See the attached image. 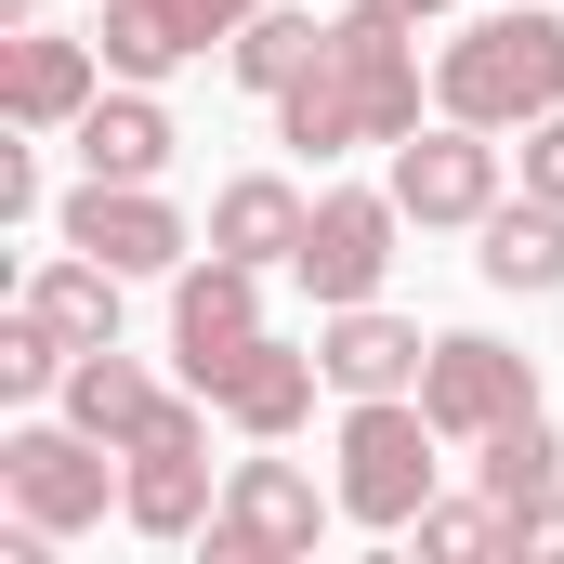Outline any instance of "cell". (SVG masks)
I'll return each instance as SVG.
<instances>
[{
  "label": "cell",
  "mask_w": 564,
  "mask_h": 564,
  "mask_svg": "<svg viewBox=\"0 0 564 564\" xmlns=\"http://www.w3.org/2000/svg\"><path fill=\"white\" fill-rule=\"evenodd\" d=\"M421 26H394V13H328V53L302 66L276 93V132L302 158H355V144H408L421 132V53H408Z\"/></svg>",
  "instance_id": "obj_1"
},
{
  "label": "cell",
  "mask_w": 564,
  "mask_h": 564,
  "mask_svg": "<svg viewBox=\"0 0 564 564\" xmlns=\"http://www.w3.org/2000/svg\"><path fill=\"white\" fill-rule=\"evenodd\" d=\"M433 106L473 119V132L552 119L564 106V26H552V0H499L486 26H459V40L433 53Z\"/></svg>",
  "instance_id": "obj_2"
},
{
  "label": "cell",
  "mask_w": 564,
  "mask_h": 564,
  "mask_svg": "<svg viewBox=\"0 0 564 564\" xmlns=\"http://www.w3.org/2000/svg\"><path fill=\"white\" fill-rule=\"evenodd\" d=\"M446 433H433L421 394H355V421H341V473H328V499H341V525H381V539H408L433 512V459Z\"/></svg>",
  "instance_id": "obj_3"
},
{
  "label": "cell",
  "mask_w": 564,
  "mask_h": 564,
  "mask_svg": "<svg viewBox=\"0 0 564 564\" xmlns=\"http://www.w3.org/2000/svg\"><path fill=\"white\" fill-rule=\"evenodd\" d=\"M119 459H132V473H119V512H132L144 539H197V525H210L224 486H210V394H197V381L158 394V421H144Z\"/></svg>",
  "instance_id": "obj_4"
},
{
  "label": "cell",
  "mask_w": 564,
  "mask_h": 564,
  "mask_svg": "<svg viewBox=\"0 0 564 564\" xmlns=\"http://www.w3.org/2000/svg\"><path fill=\"white\" fill-rule=\"evenodd\" d=\"M106 433L79 421H26L0 433V499H13V525H40V539H79V525H106Z\"/></svg>",
  "instance_id": "obj_5"
},
{
  "label": "cell",
  "mask_w": 564,
  "mask_h": 564,
  "mask_svg": "<svg viewBox=\"0 0 564 564\" xmlns=\"http://www.w3.org/2000/svg\"><path fill=\"white\" fill-rule=\"evenodd\" d=\"M328 512H341V499H315L302 459H237L224 499H210V564H302L328 539Z\"/></svg>",
  "instance_id": "obj_6"
},
{
  "label": "cell",
  "mask_w": 564,
  "mask_h": 564,
  "mask_svg": "<svg viewBox=\"0 0 564 564\" xmlns=\"http://www.w3.org/2000/svg\"><path fill=\"white\" fill-rule=\"evenodd\" d=\"M394 237H408L394 184H328V197H315V224H302V263H289V276L315 289V315L381 302V276H394Z\"/></svg>",
  "instance_id": "obj_7"
},
{
  "label": "cell",
  "mask_w": 564,
  "mask_h": 564,
  "mask_svg": "<svg viewBox=\"0 0 564 564\" xmlns=\"http://www.w3.org/2000/svg\"><path fill=\"white\" fill-rule=\"evenodd\" d=\"M421 408H433L446 446H486L499 421H525V408H539V368H525L512 341H486V328H446V341L421 355Z\"/></svg>",
  "instance_id": "obj_8"
},
{
  "label": "cell",
  "mask_w": 564,
  "mask_h": 564,
  "mask_svg": "<svg viewBox=\"0 0 564 564\" xmlns=\"http://www.w3.org/2000/svg\"><path fill=\"white\" fill-rule=\"evenodd\" d=\"M53 224H66V250H93V263H119V276H184V250H197L158 184H106V171H79V197H66Z\"/></svg>",
  "instance_id": "obj_9"
},
{
  "label": "cell",
  "mask_w": 564,
  "mask_h": 564,
  "mask_svg": "<svg viewBox=\"0 0 564 564\" xmlns=\"http://www.w3.org/2000/svg\"><path fill=\"white\" fill-rule=\"evenodd\" d=\"M250 341H263V263H224V250H210V263L171 276V355H184L197 394H210Z\"/></svg>",
  "instance_id": "obj_10"
},
{
  "label": "cell",
  "mask_w": 564,
  "mask_h": 564,
  "mask_svg": "<svg viewBox=\"0 0 564 564\" xmlns=\"http://www.w3.org/2000/svg\"><path fill=\"white\" fill-rule=\"evenodd\" d=\"M394 210L408 224H486L499 210V144L473 119H433V132L394 144Z\"/></svg>",
  "instance_id": "obj_11"
},
{
  "label": "cell",
  "mask_w": 564,
  "mask_h": 564,
  "mask_svg": "<svg viewBox=\"0 0 564 564\" xmlns=\"http://www.w3.org/2000/svg\"><path fill=\"white\" fill-rule=\"evenodd\" d=\"M93 93H106V53H93V40L13 26V53H0V119H13V132H79Z\"/></svg>",
  "instance_id": "obj_12"
},
{
  "label": "cell",
  "mask_w": 564,
  "mask_h": 564,
  "mask_svg": "<svg viewBox=\"0 0 564 564\" xmlns=\"http://www.w3.org/2000/svg\"><path fill=\"white\" fill-rule=\"evenodd\" d=\"M315 381H328V355H289V341H250L224 381H210V408L250 433V446H276V433L315 421Z\"/></svg>",
  "instance_id": "obj_13"
},
{
  "label": "cell",
  "mask_w": 564,
  "mask_h": 564,
  "mask_svg": "<svg viewBox=\"0 0 564 564\" xmlns=\"http://www.w3.org/2000/svg\"><path fill=\"white\" fill-rule=\"evenodd\" d=\"M315 355H328V394H421V328L408 315H381V302H341L328 328H315Z\"/></svg>",
  "instance_id": "obj_14"
},
{
  "label": "cell",
  "mask_w": 564,
  "mask_h": 564,
  "mask_svg": "<svg viewBox=\"0 0 564 564\" xmlns=\"http://www.w3.org/2000/svg\"><path fill=\"white\" fill-rule=\"evenodd\" d=\"M171 144H184V132H171V106H158L144 79H119V93L79 106V171H106V184H158Z\"/></svg>",
  "instance_id": "obj_15"
},
{
  "label": "cell",
  "mask_w": 564,
  "mask_h": 564,
  "mask_svg": "<svg viewBox=\"0 0 564 564\" xmlns=\"http://www.w3.org/2000/svg\"><path fill=\"white\" fill-rule=\"evenodd\" d=\"M473 237H486V289H525V302H552V289H564V197L525 184V197H499Z\"/></svg>",
  "instance_id": "obj_16"
},
{
  "label": "cell",
  "mask_w": 564,
  "mask_h": 564,
  "mask_svg": "<svg viewBox=\"0 0 564 564\" xmlns=\"http://www.w3.org/2000/svg\"><path fill=\"white\" fill-rule=\"evenodd\" d=\"M302 224H315V210L289 197L276 171H237V184L210 197V250H224V263H263V276H276V263H302Z\"/></svg>",
  "instance_id": "obj_17"
},
{
  "label": "cell",
  "mask_w": 564,
  "mask_h": 564,
  "mask_svg": "<svg viewBox=\"0 0 564 564\" xmlns=\"http://www.w3.org/2000/svg\"><path fill=\"white\" fill-rule=\"evenodd\" d=\"M473 473H486V499H499V512H525V525L552 539V512H564V446H552V421H539V408L486 433V446H473Z\"/></svg>",
  "instance_id": "obj_18"
},
{
  "label": "cell",
  "mask_w": 564,
  "mask_h": 564,
  "mask_svg": "<svg viewBox=\"0 0 564 564\" xmlns=\"http://www.w3.org/2000/svg\"><path fill=\"white\" fill-rule=\"evenodd\" d=\"M26 302H40V328H53L66 355H106V341H119V263H93V250L40 263V276H26Z\"/></svg>",
  "instance_id": "obj_19"
},
{
  "label": "cell",
  "mask_w": 564,
  "mask_h": 564,
  "mask_svg": "<svg viewBox=\"0 0 564 564\" xmlns=\"http://www.w3.org/2000/svg\"><path fill=\"white\" fill-rule=\"evenodd\" d=\"M53 408H66L79 433H106V446H132V433L158 421V381H144V355L106 341V355H79V368H66V394H53Z\"/></svg>",
  "instance_id": "obj_20"
},
{
  "label": "cell",
  "mask_w": 564,
  "mask_h": 564,
  "mask_svg": "<svg viewBox=\"0 0 564 564\" xmlns=\"http://www.w3.org/2000/svg\"><path fill=\"white\" fill-rule=\"evenodd\" d=\"M93 53H106V79H171V66H184V53H210V40L184 26V0H106Z\"/></svg>",
  "instance_id": "obj_21"
},
{
  "label": "cell",
  "mask_w": 564,
  "mask_h": 564,
  "mask_svg": "<svg viewBox=\"0 0 564 564\" xmlns=\"http://www.w3.org/2000/svg\"><path fill=\"white\" fill-rule=\"evenodd\" d=\"M224 53H237V79H250V93H289V79L328 53V13H302V0H263V13H250Z\"/></svg>",
  "instance_id": "obj_22"
},
{
  "label": "cell",
  "mask_w": 564,
  "mask_h": 564,
  "mask_svg": "<svg viewBox=\"0 0 564 564\" xmlns=\"http://www.w3.org/2000/svg\"><path fill=\"white\" fill-rule=\"evenodd\" d=\"M408 539H421L433 564H486V552H525L539 525H525V512H499V499H433Z\"/></svg>",
  "instance_id": "obj_23"
},
{
  "label": "cell",
  "mask_w": 564,
  "mask_h": 564,
  "mask_svg": "<svg viewBox=\"0 0 564 564\" xmlns=\"http://www.w3.org/2000/svg\"><path fill=\"white\" fill-rule=\"evenodd\" d=\"M66 368H79V355L40 328V302H13V315H0V394H13V408H40V394H66Z\"/></svg>",
  "instance_id": "obj_24"
},
{
  "label": "cell",
  "mask_w": 564,
  "mask_h": 564,
  "mask_svg": "<svg viewBox=\"0 0 564 564\" xmlns=\"http://www.w3.org/2000/svg\"><path fill=\"white\" fill-rule=\"evenodd\" d=\"M525 184L564 197V106H552V119H525Z\"/></svg>",
  "instance_id": "obj_25"
},
{
  "label": "cell",
  "mask_w": 564,
  "mask_h": 564,
  "mask_svg": "<svg viewBox=\"0 0 564 564\" xmlns=\"http://www.w3.org/2000/svg\"><path fill=\"white\" fill-rule=\"evenodd\" d=\"M40 210V144H0V224Z\"/></svg>",
  "instance_id": "obj_26"
},
{
  "label": "cell",
  "mask_w": 564,
  "mask_h": 564,
  "mask_svg": "<svg viewBox=\"0 0 564 564\" xmlns=\"http://www.w3.org/2000/svg\"><path fill=\"white\" fill-rule=\"evenodd\" d=\"M250 13H263V0H184V26H197V40H237Z\"/></svg>",
  "instance_id": "obj_27"
},
{
  "label": "cell",
  "mask_w": 564,
  "mask_h": 564,
  "mask_svg": "<svg viewBox=\"0 0 564 564\" xmlns=\"http://www.w3.org/2000/svg\"><path fill=\"white\" fill-rule=\"evenodd\" d=\"M368 13H394V26H433V13H446V0H368Z\"/></svg>",
  "instance_id": "obj_28"
},
{
  "label": "cell",
  "mask_w": 564,
  "mask_h": 564,
  "mask_svg": "<svg viewBox=\"0 0 564 564\" xmlns=\"http://www.w3.org/2000/svg\"><path fill=\"white\" fill-rule=\"evenodd\" d=\"M552 539H564V512H552Z\"/></svg>",
  "instance_id": "obj_29"
}]
</instances>
